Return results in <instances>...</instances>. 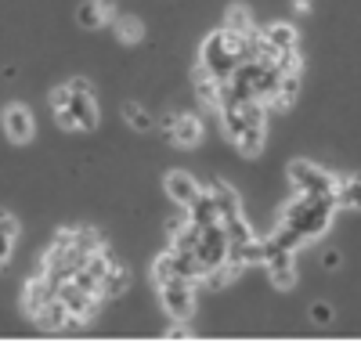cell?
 Here are the masks:
<instances>
[{
	"mask_svg": "<svg viewBox=\"0 0 361 361\" xmlns=\"http://www.w3.org/2000/svg\"><path fill=\"white\" fill-rule=\"evenodd\" d=\"M336 195H300V199H293L286 209H282V224L286 228H293L300 238H318L325 228H329V221H333V214H336Z\"/></svg>",
	"mask_w": 361,
	"mask_h": 361,
	"instance_id": "6da1fadb",
	"label": "cell"
},
{
	"mask_svg": "<svg viewBox=\"0 0 361 361\" xmlns=\"http://www.w3.org/2000/svg\"><path fill=\"white\" fill-rule=\"evenodd\" d=\"M224 130L243 156H257L264 148V102H235L224 105Z\"/></svg>",
	"mask_w": 361,
	"mask_h": 361,
	"instance_id": "7a4b0ae2",
	"label": "cell"
},
{
	"mask_svg": "<svg viewBox=\"0 0 361 361\" xmlns=\"http://www.w3.org/2000/svg\"><path fill=\"white\" fill-rule=\"evenodd\" d=\"M289 185L296 188V195H336L340 180L304 159H296V163H289Z\"/></svg>",
	"mask_w": 361,
	"mask_h": 361,
	"instance_id": "3957f363",
	"label": "cell"
},
{
	"mask_svg": "<svg viewBox=\"0 0 361 361\" xmlns=\"http://www.w3.org/2000/svg\"><path fill=\"white\" fill-rule=\"evenodd\" d=\"M264 267L271 282H275L279 289H289L296 282V264H293V250H286L275 235L264 238Z\"/></svg>",
	"mask_w": 361,
	"mask_h": 361,
	"instance_id": "277c9868",
	"label": "cell"
},
{
	"mask_svg": "<svg viewBox=\"0 0 361 361\" xmlns=\"http://www.w3.org/2000/svg\"><path fill=\"white\" fill-rule=\"evenodd\" d=\"M228 246H231V238H228L224 224H209V228H202V238H199L195 257H199V264H202L206 275L228 260Z\"/></svg>",
	"mask_w": 361,
	"mask_h": 361,
	"instance_id": "5b68a950",
	"label": "cell"
},
{
	"mask_svg": "<svg viewBox=\"0 0 361 361\" xmlns=\"http://www.w3.org/2000/svg\"><path fill=\"white\" fill-rule=\"evenodd\" d=\"M159 296H163L166 314H173L180 322H185L192 314V307H195V286H192V279H170V282H163Z\"/></svg>",
	"mask_w": 361,
	"mask_h": 361,
	"instance_id": "8992f818",
	"label": "cell"
},
{
	"mask_svg": "<svg viewBox=\"0 0 361 361\" xmlns=\"http://www.w3.org/2000/svg\"><path fill=\"white\" fill-rule=\"evenodd\" d=\"M73 87V98H69V112L76 116L80 130H94L98 127V105H94V94H90V83L87 80H69Z\"/></svg>",
	"mask_w": 361,
	"mask_h": 361,
	"instance_id": "52a82bcc",
	"label": "cell"
},
{
	"mask_svg": "<svg viewBox=\"0 0 361 361\" xmlns=\"http://www.w3.org/2000/svg\"><path fill=\"white\" fill-rule=\"evenodd\" d=\"M58 296L66 300L73 322H90V318H94V311H98V296L87 293V289H80L76 282H66L62 289H58Z\"/></svg>",
	"mask_w": 361,
	"mask_h": 361,
	"instance_id": "ba28073f",
	"label": "cell"
},
{
	"mask_svg": "<svg viewBox=\"0 0 361 361\" xmlns=\"http://www.w3.org/2000/svg\"><path fill=\"white\" fill-rule=\"evenodd\" d=\"M44 333H58V329H66V325H73V314H69V307H66V300L62 296H51L47 304H44V311L33 318Z\"/></svg>",
	"mask_w": 361,
	"mask_h": 361,
	"instance_id": "9c48e42d",
	"label": "cell"
},
{
	"mask_svg": "<svg viewBox=\"0 0 361 361\" xmlns=\"http://www.w3.org/2000/svg\"><path fill=\"white\" fill-rule=\"evenodd\" d=\"M4 130H8V137L18 141V145H25L29 137H33V116H29L25 105H8V112H4Z\"/></svg>",
	"mask_w": 361,
	"mask_h": 361,
	"instance_id": "30bf717a",
	"label": "cell"
},
{
	"mask_svg": "<svg viewBox=\"0 0 361 361\" xmlns=\"http://www.w3.org/2000/svg\"><path fill=\"white\" fill-rule=\"evenodd\" d=\"M51 296H58V293H54V289L44 282V275H40V279H33V282L25 286V293H22V311H25L29 318H37V314L44 311V304H47Z\"/></svg>",
	"mask_w": 361,
	"mask_h": 361,
	"instance_id": "8fae6325",
	"label": "cell"
},
{
	"mask_svg": "<svg viewBox=\"0 0 361 361\" xmlns=\"http://www.w3.org/2000/svg\"><path fill=\"white\" fill-rule=\"evenodd\" d=\"M166 137H173V145H180V148H192L202 141V123L195 116H177L173 127L166 130Z\"/></svg>",
	"mask_w": 361,
	"mask_h": 361,
	"instance_id": "7c38bea8",
	"label": "cell"
},
{
	"mask_svg": "<svg viewBox=\"0 0 361 361\" xmlns=\"http://www.w3.org/2000/svg\"><path fill=\"white\" fill-rule=\"evenodd\" d=\"M209 195H214V202H217V214H221V224H231V221H238L243 217V206H238V195L228 188V185H217L209 188Z\"/></svg>",
	"mask_w": 361,
	"mask_h": 361,
	"instance_id": "4fadbf2b",
	"label": "cell"
},
{
	"mask_svg": "<svg viewBox=\"0 0 361 361\" xmlns=\"http://www.w3.org/2000/svg\"><path fill=\"white\" fill-rule=\"evenodd\" d=\"M166 195L173 199V202H180V206H192L195 202V195H199V185L188 177V173H166Z\"/></svg>",
	"mask_w": 361,
	"mask_h": 361,
	"instance_id": "5bb4252c",
	"label": "cell"
},
{
	"mask_svg": "<svg viewBox=\"0 0 361 361\" xmlns=\"http://www.w3.org/2000/svg\"><path fill=\"white\" fill-rule=\"evenodd\" d=\"M188 217H192V224H199V228L221 224V214H217L214 195H209V192H199V195H195V202L188 206Z\"/></svg>",
	"mask_w": 361,
	"mask_h": 361,
	"instance_id": "9a60e30c",
	"label": "cell"
},
{
	"mask_svg": "<svg viewBox=\"0 0 361 361\" xmlns=\"http://www.w3.org/2000/svg\"><path fill=\"white\" fill-rule=\"evenodd\" d=\"M336 202H340L343 209H361V173H350L347 180H340Z\"/></svg>",
	"mask_w": 361,
	"mask_h": 361,
	"instance_id": "2e32d148",
	"label": "cell"
},
{
	"mask_svg": "<svg viewBox=\"0 0 361 361\" xmlns=\"http://www.w3.org/2000/svg\"><path fill=\"white\" fill-rule=\"evenodd\" d=\"M264 40L271 44V47H279V51H293L296 47V29L289 25V22H275L264 33Z\"/></svg>",
	"mask_w": 361,
	"mask_h": 361,
	"instance_id": "e0dca14e",
	"label": "cell"
},
{
	"mask_svg": "<svg viewBox=\"0 0 361 361\" xmlns=\"http://www.w3.org/2000/svg\"><path fill=\"white\" fill-rule=\"evenodd\" d=\"M127 286H130V271H127L123 264H116V260H112L109 275H105V282H102V296H119Z\"/></svg>",
	"mask_w": 361,
	"mask_h": 361,
	"instance_id": "ac0fdd59",
	"label": "cell"
},
{
	"mask_svg": "<svg viewBox=\"0 0 361 361\" xmlns=\"http://www.w3.org/2000/svg\"><path fill=\"white\" fill-rule=\"evenodd\" d=\"M296 94H300V76L296 73H286L282 83H279V90H275V98H271V105H275V109H289L296 102Z\"/></svg>",
	"mask_w": 361,
	"mask_h": 361,
	"instance_id": "d6986e66",
	"label": "cell"
},
{
	"mask_svg": "<svg viewBox=\"0 0 361 361\" xmlns=\"http://www.w3.org/2000/svg\"><path fill=\"white\" fill-rule=\"evenodd\" d=\"M105 8L98 4V0H87V4H80V25L83 29H98L102 22H105Z\"/></svg>",
	"mask_w": 361,
	"mask_h": 361,
	"instance_id": "ffe728a7",
	"label": "cell"
},
{
	"mask_svg": "<svg viewBox=\"0 0 361 361\" xmlns=\"http://www.w3.org/2000/svg\"><path fill=\"white\" fill-rule=\"evenodd\" d=\"M224 29H235V33H250V29H253L250 11H246L243 4H235V8L228 11V25H224Z\"/></svg>",
	"mask_w": 361,
	"mask_h": 361,
	"instance_id": "44dd1931",
	"label": "cell"
},
{
	"mask_svg": "<svg viewBox=\"0 0 361 361\" xmlns=\"http://www.w3.org/2000/svg\"><path fill=\"white\" fill-rule=\"evenodd\" d=\"M123 116H127V123H130L134 130H152V116H148L145 109H137L134 102L123 105Z\"/></svg>",
	"mask_w": 361,
	"mask_h": 361,
	"instance_id": "7402d4cb",
	"label": "cell"
},
{
	"mask_svg": "<svg viewBox=\"0 0 361 361\" xmlns=\"http://www.w3.org/2000/svg\"><path fill=\"white\" fill-rule=\"evenodd\" d=\"M224 231H228V238H231V246H243V243H250L253 238V231H250V224L238 217V221H231V224H224Z\"/></svg>",
	"mask_w": 361,
	"mask_h": 361,
	"instance_id": "603a6c76",
	"label": "cell"
},
{
	"mask_svg": "<svg viewBox=\"0 0 361 361\" xmlns=\"http://www.w3.org/2000/svg\"><path fill=\"white\" fill-rule=\"evenodd\" d=\"M15 235H18V224H15V217L11 214H4V253H0V260H11V250H15Z\"/></svg>",
	"mask_w": 361,
	"mask_h": 361,
	"instance_id": "cb8c5ba5",
	"label": "cell"
},
{
	"mask_svg": "<svg viewBox=\"0 0 361 361\" xmlns=\"http://www.w3.org/2000/svg\"><path fill=\"white\" fill-rule=\"evenodd\" d=\"M76 246L87 250V253H98V250H102V235L90 231V228H83V231H76Z\"/></svg>",
	"mask_w": 361,
	"mask_h": 361,
	"instance_id": "d4e9b609",
	"label": "cell"
},
{
	"mask_svg": "<svg viewBox=\"0 0 361 361\" xmlns=\"http://www.w3.org/2000/svg\"><path fill=\"white\" fill-rule=\"evenodd\" d=\"M116 29H119V37H123L127 44L141 40V22H134V18H119V22H116Z\"/></svg>",
	"mask_w": 361,
	"mask_h": 361,
	"instance_id": "484cf974",
	"label": "cell"
},
{
	"mask_svg": "<svg viewBox=\"0 0 361 361\" xmlns=\"http://www.w3.org/2000/svg\"><path fill=\"white\" fill-rule=\"evenodd\" d=\"M73 282H76L80 289H87V293H94V296H102V279H98V275H90V271H87V267L80 271V275H76Z\"/></svg>",
	"mask_w": 361,
	"mask_h": 361,
	"instance_id": "4316f807",
	"label": "cell"
},
{
	"mask_svg": "<svg viewBox=\"0 0 361 361\" xmlns=\"http://www.w3.org/2000/svg\"><path fill=\"white\" fill-rule=\"evenodd\" d=\"M275 238H279V243L286 246V250H296L300 243H304V238H300L293 228H286V224H279V231H275Z\"/></svg>",
	"mask_w": 361,
	"mask_h": 361,
	"instance_id": "83f0119b",
	"label": "cell"
},
{
	"mask_svg": "<svg viewBox=\"0 0 361 361\" xmlns=\"http://www.w3.org/2000/svg\"><path fill=\"white\" fill-rule=\"evenodd\" d=\"M275 66H279L282 73H296V69H300V58H296V47H293V51H282Z\"/></svg>",
	"mask_w": 361,
	"mask_h": 361,
	"instance_id": "f1b7e54d",
	"label": "cell"
},
{
	"mask_svg": "<svg viewBox=\"0 0 361 361\" xmlns=\"http://www.w3.org/2000/svg\"><path fill=\"white\" fill-rule=\"evenodd\" d=\"M69 98H73V87L66 83V87H58L54 94H51V105H54V109H66V105H69Z\"/></svg>",
	"mask_w": 361,
	"mask_h": 361,
	"instance_id": "f546056e",
	"label": "cell"
},
{
	"mask_svg": "<svg viewBox=\"0 0 361 361\" xmlns=\"http://www.w3.org/2000/svg\"><path fill=\"white\" fill-rule=\"evenodd\" d=\"M311 318H314L318 325H329V322H333V307H329V304H314V307H311Z\"/></svg>",
	"mask_w": 361,
	"mask_h": 361,
	"instance_id": "4dcf8cb0",
	"label": "cell"
},
{
	"mask_svg": "<svg viewBox=\"0 0 361 361\" xmlns=\"http://www.w3.org/2000/svg\"><path fill=\"white\" fill-rule=\"evenodd\" d=\"M322 264H325V267H336V264H340V257H336V250H325V257H322Z\"/></svg>",
	"mask_w": 361,
	"mask_h": 361,
	"instance_id": "1f68e13d",
	"label": "cell"
}]
</instances>
